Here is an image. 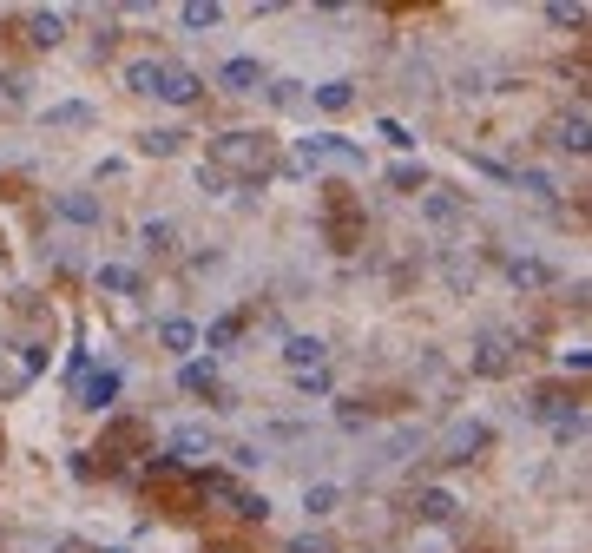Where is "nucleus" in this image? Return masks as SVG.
<instances>
[{
	"instance_id": "nucleus-36",
	"label": "nucleus",
	"mask_w": 592,
	"mask_h": 553,
	"mask_svg": "<svg viewBox=\"0 0 592 553\" xmlns=\"http://www.w3.org/2000/svg\"><path fill=\"white\" fill-rule=\"evenodd\" d=\"M99 553H132V547H99Z\"/></svg>"
},
{
	"instance_id": "nucleus-20",
	"label": "nucleus",
	"mask_w": 592,
	"mask_h": 553,
	"mask_svg": "<svg viewBox=\"0 0 592 553\" xmlns=\"http://www.w3.org/2000/svg\"><path fill=\"white\" fill-rule=\"evenodd\" d=\"M237 336H244V316H218V323H211V330H198V343L211 349V356H218V349H231Z\"/></svg>"
},
{
	"instance_id": "nucleus-25",
	"label": "nucleus",
	"mask_w": 592,
	"mask_h": 553,
	"mask_svg": "<svg viewBox=\"0 0 592 553\" xmlns=\"http://www.w3.org/2000/svg\"><path fill=\"white\" fill-rule=\"evenodd\" d=\"M231 514H237V521H257V527H264V521H270V494H250V488H237Z\"/></svg>"
},
{
	"instance_id": "nucleus-24",
	"label": "nucleus",
	"mask_w": 592,
	"mask_h": 553,
	"mask_svg": "<svg viewBox=\"0 0 592 553\" xmlns=\"http://www.w3.org/2000/svg\"><path fill=\"white\" fill-rule=\"evenodd\" d=\"M99 290H112V297H132V290H139V277H132V264H99Z\"/></svg>"
},
{
	"instance_id": "nucleus-3",
	"label": "nucleus",
	"mask_w": 592,
	"mask_h": 553,
	"mask_svg": "<svg viewBox=\"0 0 592 553\" xmlns=\"http://www.w3.org/2000/svg\"><path fill=\"white\" fill-rule=\"evenodd\" d=\"M53 211H60L66 224H79V231H99V224H106V205H99L93 191H53Z\"/></svg>"
},
{
	"instance_id": "nucleus-17",
	"label": "nucleus",
	"mask_w": 592,
	"mask_h": 553,
	"mask_svg": "<svg viewBox=\"0 0 592 553\" xmlns=\"http://www.w3.org/2000/svg\"><path fill=\"white\" fill-rule=\"evenodd\" d=\"M178 145H185V132H178V126H152V132H139V152H145V158H178Z\"/></svg>"
},
{
	"instance_id": "nucleus-31",
	"label": "nucleus",
	"mask_w": 592,
	"mask_h": 553,
	"mask_svg": "<svg viewBox=\"0 0 592 553\" xmlns=\"http://www.w3.org/2000/svg\"><path fill=\"white\" fill-rule=\"evenodd\" d=\"M231 461H237V468H264L270 448H264V442H237V448H231Z\"/></svg>"
},
{
	"instance_id": "nucleus-16",
	"label": "nucleus",
	"mask_w": 592,
	"mask_h": 553,
	"mask_svg": "<svg viewBox=\"0 0 592 553\" xmlns=\"http://www.w3.org/2000/svg\"><path fill=\"white\" fill-rule=\"evenodd\" d=\"M507 284H514V290H546V284H553V270H546L540 257H514V264H507Z\"/></svg>"
},
{
	"instance_id": "nucleus-9",
	"label": "nucleus",
	"mask_w": 592,
	"mask_h": 553,
	"mask_svg": "<svg viewBox=\"0 0 592 553\" xmlns=\"http://www.w3.org/2000/svg\"><path fill=\"white\" fill-rule=\"evenodd\" d=\"M27 40H33V47H60V40H66V14H60V7H33V14H27Z\"/></svg>"
},
{
	"instance_id": "nucleus-13",
	"label": "nucleus",
	"mask_w": 592,
	"mask_h": 553,
	"mask_svg": "<svg viewBox=\"0 0 592 553\" xmlns=\"http://www.w3.org/2000/svg\"><path fill=\"white\" fill-rule=\"evenodd\" d=\"M158 343L172 349V356H191V349H198V323H185V316H165V323H158Z\"/></svg>"
},
{
	"instance_id": "nucleus-1",
	"label": "nucleus",
	"mask_w": 592,
	"mask_h": 553,
	"mask_svg": "<svg viewBox=\"0 0 592 553\" xmlns=\"http://www.w3.org/2000/svg\"><path fill=\"white\" fill-rule=\"evenodd\" d=\"M264 158H270L264 132H224V139L211 145V172H224V165H231V172H250L244 178V191H250V185H264Z\"/></svg>"
},
{
	"instance_id": "nucleus-8",
	"label": "nucleus",
	"mask_w": 592,
	"mask_h": 553,
	"mask_svg": "<svg viewBox=\"0 0 592 553\" xmlns=\"http://www.w3.org/2000/svg\"><path fill=\"white\" fill-rule=\"evenodd\" d=\"M178 389L185 395H211L218 389V356H185V363H178Z\"/></svg>"
},
{
	"instance_id": "nucleus-23",
	"label": "nucleus",
	"mask_w": 592,
	"mask_h": 553,
	"mask_svg": "<svg viewBox=\"0 0 592 553\" xmlns=\"http://www.w3.org/2000/svg\"><path fill=\"white\" fill-rule=\"evenodd\" d=\"M421 218H428V224H461V198H448V191H428V198H421Z\"/></svg>"
},
{
	"instance_id": "nucleus-6",
	"label": "nucleus",
	"mask_w": 592,
	"mask_h": 553,
	"mask_svg": "<svg viewBox=\"0 0 592 553\" xmlns=\"http://www.w3.org/2000/svg\"><path fill=\"white\" fill-rule=\"evenodd\" d=\"M119 389H125L119 369H86V382H79V402H86L93 415H106L112 402H119Z\"/></svg>"
},
{
	"instance_id": "nucleus-21",
	"label": "nucleus",
	"mask_w": 592,
	"mask_h": 553,
	"mask_svg": "<svg viewBox=\"0 0 592 553\" xmlns=\"http://www.w3.org/2000/svg\"><path fill=\"white\" fill-rule=\"evenodd\" d=\"M296 395H303V402H323V395H336V376H329V369H296Z\"/></svg>"
},
{
	"instance_id": "nucleus-2",
	"label": "nucleus",
	"mask_w": 592,
	"mask_h": 553,
	"mask_svg": "<svg viewBox=\"0 0 592 553\" xmlns=\"http://www.w3.org/2000/svg\"><path fill=\"white\" fill-rule=\"evenodd\" d=\"M487 442H494V428H487V422H454L448 435H441V461H454V468H461V461H474Z\"/></svg>"
},
{
	"instance_id": "nucleus-29",
	"label": "nucleus",
	"mask_w": 592,
	"mask_h": 553,
	"mask_svg": "<svg viewBox=\"0 0 592 553\" xmlns=\"http://www.w3.org/2000/svg\"><path fill=\"white\" fill-rule=\"evenodd\" d=\"M546 20H553V27H586V7H573V0H553V7H546Z\"/></svg>"
},
{
	"instance_id": "nucleus-30",
	"label": "nucleus",
	"mask_w": 592,
	"mask_h": 553,
	"mask_svg": "<svg viewBox=\"0 0 592 553\" xmlns=\"http://www.w3.org/2000/svg\"><path fill=\"white\" fill-rule=\"evenodd\" d=\"M389 185H395V191H428V172H421V165H395Z\"/></svg>"
},
{
	"instance_id": "nucleus-15",
	"label": "nucleus",
	"mask_w": 592,
	"mask_h": 553,
	"mask_svg": "<svg viewBox=\"0 0 592 553\" xmlns=\"http://www.w3.org/2000/svg\"><path fill=\"white\" fill-rule=\"evenodd\" d=\"M336 507H343V488H336V481H316V488H303V514H310V521H329Z\"/></svg>"
},
{
	"instance_id": "nucleus-5",
	"label": "nucleus",
	"mask_w": 592,
	"mask_h": 553,
	"mask_svg": "<svg viewBox=\"0 0 592 553\" xmlns=\"http://www.w3.org/2000/svg\"><path fill=\"white\" fill-rule=\"evenodd\" d=\"M264 60H257V53H237V60H224L218 66V86L224 93H257V86H264Z\"/></svg>"
},
{
	"instance_id": "nucleus-28",
	"label": "nucleus",
	"mask_w": 592,
	"mask_h": 553,
	"mask_svg": "<svg viewBox=\"0 0 592 553\" xmlns=\"http://www.w3.org/2000/svg\"><path fill=\"white\" fill-rule=\"evenodd\" d=\"M514 185H520V191H533V198H560V185H553L546 172H514Z\"/></svg>"
},
{
	"instance_id": "nucleus-22",
	"label": "nucleus",
	"mask_w": 592,
	"mask_h": 553,
	"mask_svg": "<svg viewBox=\"0 0 592 553\" xmlns=\"http://www.w3.org/2000/svg\"><path fill=\"white\" fill-rule=\"evenodd\" d=\"M99 112L86 106V99H60V106H47V126H93Z\"/></svg>"
},
{
	"instance_id": "nucleus-19",
	"label": "nucleus",
	"mask_w": 592,
	"mask_h": 553,
	"mask_svg": "<svg viewBox=\"0 0 592 553\" xmlns=\"http://www.w3.org/2000/svg\"><path fill=\"white\" fill-rule=\"evenodd\" d=\"M158 73H165V60H132L125 66V93H152L158 99Z\"/></svg>"
},
{
	"instance_id": "nucleus-7",
	"label": "nucleus",
	"mask_w": 592,
	"mask_h": 553,
	"mask_svg": "<svg viewBox=\"0 0 592 553\" xmlns=\"http://www.w3.org/2000/svg\"><path fill=\"white\" fill-rule=\"evenodd\" d=\"M316 139V165H343V172H362V145L343 139V132H310Z\"/></svg>"
},
{
	"instance_id": "nucleus-35",
	"label": "nucleus",
	"mask_w": 592,
	"mask_h": 553,
	"mask_svg": "<svg viewBox=\"0 0 592 553\" xmlns=\"http://www.w3.org/2000/svg\"><path fill=\"white\" fill-rule=\"evenodd\" d=\"M290 553H329V540H323V534H296Z\"/></svg>"
},
{
	"instance_id": "nucleus-27",
	"label": "nucleus",
	"mask_w": 592,
	"mask_h": 553,
	"mask_svg": "<svg viewBox=\"0 0 592 553\" xmlns=\"http://www.w3.org/2000/svg\"><path fill=\"white\" fill-rule=\"evenodd\" d=\"M264 93H270V106H277V112H290L296 99H303V79H264Z\"/></svg>"
},
{
	"instance_id": "nucleus-12",
	"label": "nucleus",
	"mask_w": 592,
	"mask_h": 553,
	"mask_svg": "<svg viewBox=\"0 0 592 553\" xmlns=\"http://www.w3.org/2000/svg\"><path fill=\"white\" fill-rule=\"evenodd\" d=\"M468 363L481 369V376H507V369H514V356H507V343H500V336H481Z\"/></svg>"
},
{
	"instance_id": "nucleus-37",
	"label": "nucleus",
	"mask_w": 592,
	"mask_h": 553,
	"mask_svg": "<svg viewBox=\"0 0 592 553\" xmlns=\"http://www.w3.org/2000/svg\"><path fill=\"white\" fill-rule=\"evenodd\" d=\"M53 553H73V547H53Z\"/></svg>"
},
{
	"instance_id": "nucleus-11",
	"label": "nucleus",
	"mask_w": 592,
	"mask_h": 553,
	"mask_svg": "<svg viewBox=\"0 0 592 553\" xmlns=\"http://www.w3.org/2000/svg\"><path fill=\"white\" fill-rule=\"evenodd\" d=\"M454 507H461V501H454L448 488H421V494H415V521L441 527V521H454Z\"/></svg>"
},
{
	"instance_id": "nucleus-18",
	"label": "nucleus",
	"mask_w": 592,
	"mask_h": 553,
	"mask_svg": "<svg viewBox=\"0 0 592 553\" xmlns=\"http://www.w3.org/2000/svg\"><path fill=\"white\" fill-rule=\"evenodd\" d=\"M310 99H316L323 112H349V106H356V79H323Z\"/></svg>"
},
{
	"instance_id": "nucleus-32",
	"label": "nucleus",
	"mask_w": 592,
	"mask_h": 553,
	"mask_svg": "<svg viewBox=\"0 0 592 553\" xmlns=\"http://www.w3.org/2000/svg\"><path fill=\"white\" fill-rule=\"evenodd\" d=\"M145 244H152V251H172V218H152V224H145Z\"/></svg>"
},
{
	"instance_id": "nucleus-26",
	"label": "nucleus",
	"mask_w": 592,
	"mask_h": 553,
	"mask_svg": "<svg viewBox=\"0 0 592 553\" xmlns=\"http://www.w3.org/2000/svg\"><path fill=\"white\" fill-rule=\"evenodd\" d=\"M586 112H573V119H566V126H560V152H573V158H586Z\"/></svg>"
},
{
	"instance_id": "nucleus-34",
	"label": "nucleus",
	"mask_w": 592,
	"mask_h": 553,
	"mask_svg": "<svg viewBox=\"0 0 592 553\" xmlns=\"http://www.w3.org/2000/svg\"><path fill=\"white\" fill-rule=\"evenodd\" d=\"M336 422H343V428H369V415H362L356 402H336Z\"/></svg>"
},
{
	"instance_id": "nucleus-33",
	"label": "nucleus",
	"mask_w": 592,
	"mask_h": 553,
	"mask_svg": "<svg viewBox=\"0 0 592 553\" xmlns=\"http://www.w3.org/2000/svg\"><path fill=\"white\" fill-rule=\"evenodd\" d=\"M375 132H382V139H389V145H402V152H408V145H415V132H408L402 119H382V126H375Z\"/></svg>"
},
{
	"instance_id": "nucleus-14",
	"label": "nucleus",
	"mask_w": 592,
	"mask_h": 553,
	"mask_svg": "<svg viewBox=\"0 0 592 553\" xmlns=\"http://www.w3.org/2000/svg\"><path fill=\"white\" fill-rule=\"evenodd\" d=\"M218 20H224L218 0H185V7H178V27H185V33H211Z\"/></svg>"
},
{
	"instance_id": "nucleus-4",
	"label": "nucleus",
	"mask_w": 592,
	"mask_h": 553,
	"mask_svg": "<svg viewBox=\"0 0 592 553\" xmlns=\"http://www.w3.org/2000/svg\"><path fill=\"white\" fill-rule=\"evenodd\" d=\"M158 99H165V106H198L204 79L191 73V66H165V73H158Z\"/></svg>"
},
{
	"instance_id": "nucleus-10",
	"label": "nucleus",
	"mask_w": 592,
	"mask_h": 553,
	"mask_svg": "<svg viewBox=\"0 0 592 553\" xmlns=\"http://www.w3.org/2000/svg\"><path fill=\"white\" fill-rule=\"evenodd\" d=\"M323 356H329L323 336H303V330H296L290 343H283V363H290V376H296V369H323Z\"/></svg>"
}]
</instances>
